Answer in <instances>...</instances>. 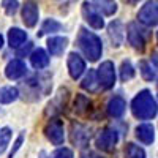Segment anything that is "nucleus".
Here are the masks:
<instances>
[{
	"instance_id": "f257e3e1",
	"label": "nucleus",
	"mask_w": 158,
	"mask_h": 158,
	"mask_svg": "<svg viewBox=\"0 0 158 158\" xmlns=\"http://www.w3.org/2000/svg\"><path fill=\"white\" fill-rule=\"evenodd\" d=\"M131 112L139 120H150L158 112V104L149 90H141L131 101Z\"/></svg>"
},
{
	"instance_id": "f03ea898",
	"label": "nucleus",
	"mask_w": 158,
	"mask_h": 158,
	"mask_svg": "<svg viewBox=\"0 0 158 158\" xmlns=\"http://www.w3.org/2000/svg\"><path fill=\"white\" fill-rule=\"evenodd\" d=\"M77 44L90 62H97L101 57V52H103L101 40L94 32H89L87 29L82 27L77 35Z\"/></svg>"
},
{
	"instance_id": "7ed1b4c3",
	"label": "nucleus",
	"mask_w": 158,
	"mask_h": 158,
	"mask_svg": "<svg viewBox=\"0 0 158 158\" xmlns=\"http://www.w3.org/2000/svg\"><path fill=\"white\" fill-rule=\"evenodd\" d=\"M97 77H98L100 87L103 90H109L111 87H114V84H115V68H114V63L111 60L103 62L100 65V68L97 70Z\"/></svg>"
},
{
	"instance_id": "20e7f679",
	"label": "nucleus",
	"mask_w": 158,
	"mask_h": 158,
	"mask_svg": "<svg viewBox=\"0 0 158 158\" xmlns=\"http://www.w3.org/2000/svg\"><path fill=\"white\" fill-rule=\"evenodd\" d=\"M138 21L144 25H147V27H155L158 25V6L155 2H147L144 5L139 13H138Z\"/></svg>"
},
{
	"instance_id": "39448f33",
	"label": "nucleus",
	"mask_w": 158,
	"mask_h": 158,
	"mask_svg": "<svg viewBox=\"0 0 158 158\" xmlns=\"http://www.w3.org/2000/svg\"><path fill=\"white\" fill-rule=\"evenodd\" d=\"M118 141V135L114 128H104L100 131V135L97 138V147L104 152H112L115 149V144Z\"/></svg>"
},
{
	"instance_id": "423d86ee",
	"label": "nucleus",
	"mask_w": 158,
	"mask_h": 158,
	"mask_svg": "<svg viewBox=\"0 0 158 158\" xmlns=\"http://www.w3.org/2000/svg\"><path fill=\"white\" fill-rule=\"evenodd\" d=\"M127 35H128V41L136 51L142 52L146 48V36H144V30L139 27L136 22H130L128 29H127Z\"/></svg>"
},
{
	"instance_id": "0eeeda50",
	"label": "nucleus",
	"mask_w": 158,
	"mask_h": 158,
	"mask_svg": "<svg viewBox=\"0 0 158 158\" xmlns=\"http://www.w3.org/2000/svg\"><path fill=\"white\" fill-rule=\"evenodd\" d=\"M44 135L46 138L54 144V146H62L63 139H65V133H63V125L60 120L54 118V120L48 122V125L44 127Z\"/></svg>"
},
{
	"instance_id": "6e6552de",
	"label": "nucleus",
	"mask_w": 158,
	"mask_h": 158,
	"mask_svg": "<svg viewBox=\"0 0 158 158\" xmlns=\"http://www.w3.org/2000/svg\"><path fill=\"white\" fill-rule=\"evenodd\" d=\"M82 16H84V19L89 22L90 27L98 29V30L104 27V21L101 19V15L97 11V8L92 6L89 2H84V3H82Z\"/></svg>"
},
{
	"instance_id": "1a4fd4ad",
	"label": "nucleus",
	"mask_w": 158,
	"mask_h": 158,
	"mask_svg": "<svg viewBox=\"0 0 158 158\" xmlns=\"http://www.w3.org/2000/svg\"><path fill=\"white\" fill-rule=\"evenodd\" d=\"M67 100H68V90H67V89H60L59 94L56 95V98L51 100V103L48 104L46 115H56V114L62 112V111L65 109Z\"/></svg>"
},
{
	"instance_id": "9d476101",
	"label": "nucleus",
	"mask_w": 158,
	"mask_h": 158,
	"mask_svg": "<svg viewBox=\"0 0 158 158\" xmlns=\"http://www.w3.org/2000/svg\"><path fill=\"white\" fill-rule=\"evenodd\" d=\"M22 21L27 27H35L38 22V6L32 0H27L22 6Z\"/></svg>"
},
{
	"instance_id": "9b49d317",
	"label": "nucleus",
	"mask_w": 158,
	"mask_h": 158,
	"mask_svg": "<svg viewBox=\"0 0 158 158\" xmlns=\"http://www.w3.org/2000/svg\"><path fill=\"white\" fill-rule=\"evenodd\" d=\"M84 70H85L84 59L79 54H76V52H71V54L68 56V71H70V76L73 79H79L81 74L84 73Z\"/></svg>"
},
{
	"instance_id": "f8f14e48",
	"label": "nucleus",
	"mask_w": 158,
	"mask_h": 158,
	"mask_svg": "<svg viewBox=\"0 0 158 158\" xmlns=\"http://www.w3.org/2000/svg\"><path fill=\"white\" fill-rule=\"evenodd\" d=\"M89 139H90V133L87 131V128L82 127L81 123H73V127H71V141L76 144V146L77 147H85Z\"/></svg>"
},
{
	"instance_id": "ddd939ff",
	"label": "nucleus",
	"mask_w": 158,
	"mask_h": 158,
	"mask_svg": "<svg viewBox=\"0 0 158 158\" xmlns=\"http://www.w3.org/2000/svg\"><path fill=\"white\" fill-rule=\"evenodd\" d=\"M25 73H27V67H25V63L22 60H19V59L11 60L6 65V68H5V74H6L8 79H19Z\"/></svg>"
},
{
	"instance_id": "4468645a",
	"label": "nucleus",
	"mask_w": 158,
	"mask_h": 158,
	"mask_svg": "<svg viewBox=\"0 0 158 158\" xmlns=\"http://www.w3.org/2000/svg\"><path fill=\"white\" fill-rule=\"evenodd\" d=\"M127 109V103L122 97H112L108 103V114L114 118H118V117H122L123 112Z\"/></svg>"
},
{
	"instance_id": "2eb2a0df",
	"label": "nucleus",
	"mask_w": 158,
	"mask_h": 158,
	"mask_svg": "<svg viewBox=\"0 0 158 158\" xmlns=\"http://www.w3.org/2000/svg\"><path fill=\"white\" fill-rule=\"evenodd\" d=\"M68 44V40L63 36H52L48 40V49L51 52V56H60L63 54L65 48Z\"/></svg>"
},
{
	"instance_id": "dca6fc26",
	"label": "nucleus",
	"mask_w": 158,
	"mask_h": 158,
	"mask_svg": "<svg viewBox=\"0 0 158 158\" xmlns=\"http://www.w3.org/2000/svg\"><path fill=\"white\" fill-rule=\"evenodd\" d=\"M30 63L32 67L36 68V70H41V68H46L48 63H49V57H48V52L41 48H38L32 52L30 56Z\"/></svg>"
},
{
	"instance_id": "f3484780",
	"label": "nucleus",
	"mask_w": 158,
	"mask_h": 158,
	"mask_svg": "<svg viewBox=\"0 0 158 158\" xmlns=\"http://www.w3.org/2000/svg\"><path fill=\"white\" fill-rule=\"evenodd\" d=\"M109 38H111V41L114 43V46H120L122 41H123V25L120 21H112L109 24Z\"/></svg>"
},
{
	"instance_id": "a211bd4d",
	"label": "nucleus",
	"mask_w": 158,
	"mask_h": 158,
	"mask_svg": "<svg viewBox=\"0 0 158 158\" xmlns=\"http://www.w3.org/2000/svg\"><path fill=\"white\" fill-rule=\"evenodd\" d=\"M136 138L142 144H152L155 138V130L150 123H142L136 128Z\"/></svg>"
},
{
	"instance_id": "6ab92c4d",
	"label": "nucleus",
	"mask_w": 158,
	"mask_h": 158,
	"mask_svg": "<svg viewBox=\"0 0 158 158\" xmlns=\"http://www.w3.org/2000/svg\"><path fill=\"white\" fill-rule=\"evenodd\" d=\"M25 40H27V33L24 30L18 29V27H13L10 29L8 32V43L11 48H19L22 43H25Z\"/></svg>"
},
{
	"instance_id": "aec40b11",
	"label": "nucleus",
	"mask_w": 158,
	"mask_h": 158,
	"mask_svg": "<svg viewBox=\"0 0 158 158\" xmlns=\"http://www.w3.org/2000/svg\"><path fill=\"white\" fill-rule=\"evenodd\" d=\"M81 87L84 89V90H87V92H97L98 89H100V82H98V77H97V71H94V70H90L89 73H87V76L84 77V81L81 82Z\"/></svg>"
},
{
	"instance_id": "412c9836",
	"label": "nucleus",
	"mask_w": 158,
	"mask_h": 158,
	"mask_svg": "<svg viewBox=\"0 0 158 158\" xmlns=\"http://www.w3.org/2000/svg\"><path fill=\"white\" fill-rule=\"evenodd\" d=\"M92 2H94L97 10H100L103 15H106V16H112L117 11V3L114 0H92Z\"/></svg>"
},
{
	"instance_id": "4be33fe9",
	"label": "nucleus",
	"mask_w": 158,
	"mask_h": 158,
	"mask_svg": "<svg viewBox=\"0 0 158 158\" xmlns=\"http://www.w3.org/2000/svg\"><path fill=\"white\" fill-rule=\"evenodd\" d=\"M18 97H19V90L16 87H2L0 89V103L2 104L13 103L15 100H18Z\"/></svg>"
},
{
	"instance_id": "5701e85b",
	"label": "nucleus",
	"mask_w": 158,
	"mask_h": 158,
	"mask_svg": "<svg viewBox=\"0 0 158 158\" xmlns=\"http://www.w3.org/2000/svg\"><path fill=\"white\" fill-rule=\"evenodd\" d=\"M62 29V24L57 22L56 19H46L41 25V30H40L38 36H41L44 33H54V32H59Z\"/></svg>"
},
{
	"instance_id": "b1692460",
	"label": "nucleus",
	"mask_w": 158,
	"mask_h": 158,
	"mask_svg": "<svg viewBox=\"0 0 158 158\" xmlns=\"http://www.w3.org/2000/svg\"><path fill=\"white\" fill-rule=\"evenodd\" d=\"M125 156L127 158H146V152H144L139 146H136V144L130 142L125 147Z\"/></svg>"
},
{
	"instance_id": "393cba45",
	"label": "nucleus",
	"mask_w": 158,
	"mask_h": 158,
	"mask_svg": "<svg viewBox=\"0 0 158 158\" xmlns=\"http://www.w3.org/2000/svg\"><path fill=\"white\" fill-rule=\"evenodd\" d=\"M90 108V101L84 97V95H77L76 97V101H74V112L79 114V115H82L89 111Z\"/></svg>"
},
{
	"instance_id": "a878e982",
	"label": "nucleus",
	"mask_w": 158,
	"mask_h": 158,
	"mask_svg": "<svg viewBox=\"0 0 158 158\" xmlns=\"http://www.w3.org/2000/svg\"><path fill=\"white\" fill-rule=\"evenodd\" d=\"M135 76V68H133V65H131L130 60H125L122 62V67H120V79L123 82L130 81L131 77Z\"/></svg>"
},
{
	"instance_id": "bb28decb",
	"label": "nucleus",
	"mask_w": 158,
	"mask_h": 158,
	"mask_svg": "<svg viewBox=\"0 0 158 158\" xmlns=\"http://www.w3.org/2000/svg\"><path fill=\"white\" fill-rule=\"evenodd\" d=\"M11 141V130L10 128H2L0 130V153H3Z\"/></svg>"
},
{
	"instance_id": "cd10ccee",
	"label": "nucleus",
	"mask_w": 158,
	"mask_h": 158,
	"mask_svg": "<svg viewBox=\"0 0 158 158\" xmlns=\"http://www.w3.org/2000/svg\"><path fill=\"white\" fill-rule=\"evenodd\" d=\"M139 70H141V74H142V77L146 79V81H153V79H155V71L152 70V67L147 62L142 60L139 63Z\"/></svg>"
},
{
	"instance_id": "c85d7f7f",
	"label": "nucleus",
	"mask_w": 158,
	"mask_h": 158,
	"mask_svg": "<svg viewBox=\"0 0 158 158\" xmlns=\"http://www.w3.org/2000/svg\"><path fill=\"white\" fill-rule=\"evenodd\" d=\"M2 6H3V10H5V13L8 16H13V15H16V11L19 8V3H18V0H3Z\"/></svg>"
},
{
	"instance_id": "c756f323",
	"label": "nucleus",
	"mask_w": 158,
	"mask_h": 158,
	"mask_svg": "<svg viewBox=\"0 0 158 158\" xmlns=\"http://www.w3.org/2000/svg\"><path fill=\"white\" fill-rule=\"evenodd\" d=\"M51 158H73V152L67 147H62V149H57L54 153H52Z\"/></svg>"
},
{
	"instance_id": "7c9ffc66",
	"label": "nucleus",
	"mask_w": 158,
	"mask_h": 158,
	"mask_svg": "<svg viewBox=\"0 0 158 158\" xmlns=\"http://www.w3.org/2000/svg\"><path fill=\"white\" fill-rule=\"evenodd\" d=\"M22 141H24V133H21V135L18 136V139H16V142H15V147H13V150H11V153H10V158H13V156H15V153L19 150Z\"/></svg>"
},
{
	"instance_id": "2f4dec72",
	"label": "nucleus",
	"mask_w": 158,
	"mask_h": 158,
	"mask_svg": "<svg viewBox=\"0 0 158 158\" xmlns=\"http://www.w3.org/2000/svg\"><path fill=\"white\" fill-rule=\"evenodd\" d=\"M30 49H32V43H27V46H25V48H22V49L18 51V57H22V56H25V54H29Z\"/></svg>"
},
{
	"instance_id": "473e14b6",
	"label": "nucleus",
	"mask_w": 158,
	"mask_h": 158,
	"mask_svg": "<svg viewBox=\"0 0 158 158\" xmlns=\"http://www.w3.org/2000/svg\"><path fill=\"white\" fill-rule=\"evenodd\" d=\"M81 158H104V156L98 155L97 152H84V153L81 155Z\"/></svg>"
},
{
	"instance_id": "72a5a7b5",
	"label": "nucleus",
	"mask_w": 158,
	"mask_h": 158,
	"mask_svg": "<svg viewBox=\"0 0 158 158\" xmlns=\"http://www.w3.org/2000/svg\"><path fill=\"white\" fill-rule=\"evenodd\" d=\"M2 46H3V36L0 35V49H2Z\"/></svg>"
},
{
	"instance_id": "f704fd0d",
	"label": "nucleus",
	"mask_w": 158,
	"mask_h": 158,
	"mask_svg": "<svg viewBox=\"0 0 158 158\" xmlns=\"http://www.w3.org/2000/svg\"><path fill=\"white\" fill-rule=\"evenodd\" d=\"M123 2H130V3H135V2H138V0H123Z\"/></svg>"
},
{
	"instance_id": "c9c22d12",
	"label": "nucleus",
	"mask_w": 158,
	"mask_h": 158,
	"mask_svg": "<svg viewBox=\"0 0 158 158\" xmlns=\"http://www.w3.org/2000/svg\"><path fill=\"white\" fill-rule=\"evenodd\" d=\"M156 40H158V33H156Z\"/></svg>"
}]
</instances>
